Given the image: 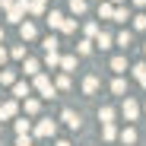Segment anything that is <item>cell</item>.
Segmentation results:
<instances>
[{
	"label": "cell",
	"mask_w": 146,
	"mask_h": 146,
	"mask_svg": "<svg viewBox=\"0 0 146 146\" xmlns=\"http://www.w3.org/2000/svg\"><path fill=\"white\" fill-rule=\"evenodd\" d=\"M44 22H48V26H51V29H60V26H64V13H57V10H51V13L44 16Z\"/></svg>",
	"instance_id": "obj_12"
},
{
	"label": "cell",
	"mask_w": 146,
	"mask_h": 146,
	"mask_svg": "<svg viewBox=\"0 0 146 146\" xmlns=\"http://www.w3.org/2000/svg\"><path fill=\"white\" fill-rule=\"evenodd\" d=\"M60 32H67V35H70V32H76V19H67V16H64V26H60Z\"/></svg>",
	"instance_id": "obj_35"
},
{
	"label": "cell",
	"mask_w": 146,
	"mask_h": 146,
	"mask_svg": "<svg viewBox=\"0 0 146 146\" xmlns=\"http://www.w3.org/2000/svg\"><path fill=\"white\" fill-rule=\"evenodd\" d=\"M83 32H86V38H95L102 29H99V22H86V26H83Z\"/></svg>",
	"instance_id": "obj_28"
},
{
	"label": "cell",
	"mask_w": 146,
	"mask_h": 146,
	"mask_svg": "<svg viewBox=\"0 0 146 146\" xmlns=\"http://www.w3.org/2000/svg\"><path fill=\"white\" fill-rule=\"evenodd\" d=\"M54 86H57V89H70V73H67V70L60 73L57 80H54Z\"/></svg>",
	"instance_id": "obj_30"
},
{
	"label": "cell",
	"mask_w": 146,
	"mask_h": 146,
	"mask_svg": "<svg viewBox=\"0 0 146 146\" xmlns=\"http://www.w3.org/2000/svg\"><path fill=\"white\" fill-rule=\"evenodd\" d=\"M44 3H48V0H32V7H29V13L41 16V13H44Z\"/></svg>",
	"instance_id": "obj_33"
},
{
	"label": "cell",
	"mask_w": 146,
	"mask_h": 146,
	"mask_svg": "<svg viewBox=\"0 0 146 146\" xmlns=\"http://www.w3.org/2000/svg\"><path fill=\"white\" fill-rule=\"evenodd\" d=\"M57 44H60V41H57V35H48V38L41 41V48H44V51H54Z\"/></svg>",
	"instance_id": "obj_32"
},
{
	"label": "cell",
	"mask_w": 146,
	"mask_h": 146,
	"mask_svg": "<svg viewBox=\"0 0 146 146\" xmlns=\"http://www.w3.org/2000/svg\"><path fill=\"white\" fill-rule=\"evenodd\" d=\"M92 44H95V38H83V41L76 44V54H83V57L92 54Z\"/></svg>",
	"instance_id": "obj_20"
},
{
	"label": "cell",
	"mask_w": 146,
	"mask_h": 146,
	"mask_svg": "<svg viewBox=\"0 0 146 146\" xmlns=\"http://www.w3.org/2000/svg\"><path fill=\"white\" fill-rule=\"evenodd\" d=\"M29 7H32V0H16V3L7 10V19L13 22V26H19L22 19H26V13H29Z\"/></svg>",
	"instance_id": "obj_2"
},
{
	"label": "cell",
	"mask_w": 146,
	"mask_h": 146,
	"mask_svg": "<svg viewBox=\"0 0 146 146\" xmlns=\"http://www.w3.org/2000/svg\"><path fill=\"white\" fill-rule=\"evenodd\" d=\"M60 121H64V124H67L70 130H80V124H83V121H80V114H76V111H70V108H64Z\"/></svg>",
	"instance_id": "obj_5"
},
{
	"label": "cell",
	"mask_w": 146,
	"mask_h": 146,
	"mask_svg": "<svg viewBox=\"0 0 146 146\" xmlns=\"http://www.w3.org/2000/svg\"><path fill=\"white\" fill-rule=\"evenodd\" d=\"M99 86H102L99 76H86V80H83V92H86V95H95V92H99Z\"/></svg>",
	"instance_id": "obj_11"
},
{
	"label": "cell",
	"mask_w": 146,
	"mask_h": 146,
	"mask_svg": "<svg viewBox=\"0 0 146 146\" xmlns=\"http://www.w3.org/2000/svg\"><path fill=\"white\" fill-rule=\"evenodd\" d=\"M143 54H146V48H143Z\"/></svg>",
	"instance_id": "obj_43"
},
{
	"label": "cell",
	"mask_w": 146,
	"mask_h": 146,
	"mask_svg": "<svg viewBox=\"0 0 146 146\" xmlns=\"http://www.w3.org/2000/svg\"><path fill=\"white\" fill-rule=\"evenodd\" d=\"M121 114H124L127 121H137V114H140V105L130 99V95H124V105H121Z\"/></svg>",
	"instance_id": "obj_4"
},
{
	"label": "cell",
	"mask_w": 146,
	"mask_h": 146,
	"mask_svg": "<svg viewBox=\"0 0 146 146\" xmlns=\"http://www.w3.org/2000/svg\"><path fill=\"white\" fill-rule=\"evenodd\" d=\"M143 111H146V105H143Z\"/></svg>",
	"instance_id": "obj_44"
},
{
	"label": "cell",
	"mask_w": 146,
	"mask_h": 146,
	"mask_svg": "<svg viewBox=\"0 0 146 146\" xmlns=\"http://www.w3.org/2000/svg\"><path fill=\"white\" fill-rule=\"evenodd\" d=\"M133 70V76H137V83L146 89V64H137V67H130Z\"/></svg>",
	"instance_id": "obj_21"
},
{
	"label": "cell",
	"mask_w": 146,
	"mask_h": 146,
	"mask_svg": "<svg viewBox=\"0 0 146 146\" xmlns=\"http://www.w3.org/2000/svg\"><path fill=\"white\" fill-rule=\"evenodd\" d=\"M22 108H26V114L32 117V114H38V108H41V102H38V99H32V95H29V99H22Z\"/></svg>",
	"instance_id": "obj_14"
},
{
	"label": "cell",
	"mask_w": 146,
	"mask_h": 146,
	"mask_svg": "<svg viewBox=\"0 0 146 146\" xmlns=\"http://www.w3.org/2000/svg\"><path fill=\"white\" fill-rule=\"evenodd\" d=\"M73 67H76V54H64V57H60V70H67V73H70Z\"/></svg>",
	"instance_id": "obj_26"
},
{
	"label": "cell",
	"mask_w": 146,
	"mask_h": 146,
	"mask_svg": "<svg viewBox=\"0 0 146 146\" xmlns=\"http://www.w3.org/2000/svg\"><path fill=\"white\" fill-rule=\"evenodd\" d=\"M0 44H3V29H0Z\"/></svg>",
	"instance_id": "obj_41"
},
{
	"label": "cell",
	"mask_w": 146,
	"mask_h": 146,
	"mask_svg": "<svg viewBox=\"0 0 146 146\" xmlns=\"http://www.w3.org/2000/svg\"><path fill=\"white\" fill-rule=\"evenodd\" d=\"M16 146H32V137L29 133H16Z\"/></svg>",
	"instance_id": "obj_36"
},
{
	"label": "cell",
	"mask_w": 146,
	"mask_h": 146,
	"mask_svg": "<svg viewBox=\"0 0 146 146\" xmlns=\"http://www.w3.org/2000/svg\"><path fill=\"white\" fill-rule=\"evenodd\" d=\"M32 133H35L38 140H51V137L57 133V124H54L51 117H44V121H38V124L32 127Z\"/></svg>",
	"instance_id": "obj_3"
},
{
	"label": "cell",
	"mask_w": 146,
	"mask_h": 146,
	"mask_svg": "<svg viewBox=\"0 0 146 146\" xmlns=\"http://www.w3.org/2000/svg\"><path fill=\"white\" fill-rule=\"evenodd\" d=\"M16 83V73L13 70H3V67H0V86H13Z\"/></svg>",
	"instance_id": "obj_23"
},
{
	"label": "cell",
	"mask_w": 146,
	"mask_h": 146,
	"mask_svg": "<svg viewBox=\"0 0 146 146\" xmlns=\"http://www.w3.org/2000/svg\"><path fill=\"white\" fill-rule=\"evenodd\" d=\"M111 41H114V38H111L108 32H99V35H95V44H99L102 51H108V48H111Z\"/></svg>",
	"instance_id": "obj_19"
},
{
	"label": "cell",
	"mask_w": 146,
	"mask_h": 146,
	"mask_svg": "<svg viewBox=\"0 0 146 146\" xmlns=\"http://www.w3.org/2000/svg\"><path fill=\"white\" fill-rule=\"evenodd\" d=\"M7 60H10V51H7V48H3V44H0V67H3Z\"/></svg>",
	"instance_id": "obj_37"
},
{
	"label": "cell",
	"mask_w": 146,
	"mask_h": 146,
	"mask_svg": "<svg viewBox=\"0 0 146 146\" xmlns=\"http://www.w3.org/2000/svg\"><path fill=\"white\" fill-rule=\"evenodd\" d=\"M29 130H32V121L19 117V121H16V133H29Z\"/></svg>",
	"instance_id": "obj_31"
},
{
	"label": "cell",
	"mask_w": 146,
	"mask_h": 146,
	"mask_svg": "<svg viewBox=\"0 0 146 146\" xmlns=\"http://www.w3.org/2000/svg\"><path fill=\"white\" fill-rule=\"evenodd\" d=\"M13 3H16V0H0V7H3V10H10Z\"/></svg>",
	"instance_id": "obj_38"
},
{
	"label": "cell",
	"mask_w": 146,
	"mask_h": 146,
	"mask_svg": "<svg viewBox=\"0 0 146 146\" xmlns=\"http://www.w3.org/2000/svg\"><path fill=\"white\" fill-rule=\"evenodd\" d=\"M111 3H124V0H111Z\"/></svg>",
	"instance_id": "obj_42"
},
{
	"label": "cell",
	"mask_w": 146,
	"mask_h": 146,
	"mask_svg": "<svg viewBox=\"0 0 146 146\" xmlns=\"http://www.w3.org/2000/svg\"><path fill=\"white\" fill-rule=\"evenodd\" d=\"M54 146H70V143H67V140H57V143H54Z\"/></svg>",
	"instance_id": "obj_40"
},
{
	"label": "cell",
	"mask_w": 146,
	"mask_h": 146,
	"mask_svg": "<svg viewBox=\"0 0 146 146\" xmlns=\"http://www.w3.org/2000/svg\"><path fill=\"white\" fill-rule=\"evenodd\" d=\"M10 89H13V95H16V99H29V95H32V86H29V83H19V80H16Z\"/></svg>",
	"instance_id": "obj_8"
},
{
	"label": "cell",
	"mask_w": 146,
	"mask_h": 146,
	"mask_svg": "<svg viewBox=\"0 0 146 146\" xmlns=\"http://www.w3.org/2000/svg\"><path fill=\"white\" fill-rule=\"evenodd\" d=\"M86 7H89L86 0H70V13H73V16H83V13H86Z\"/></svg>",
	"instance_id": "obj_24"
},
{
	"label": "cell",
	"mask_w": 146,
	"mask_h": 146,
	"mask_svg": "<svg viewBox=\"0 0 146 146\" xmlns=\"http://www.w3.org/2000/svg\"><path fill=\"white\" fill-rule=\"evenodd\" d=\"M114 41H117V44H121V48L127 51V48H130V41H133V35H130V32H121V35H117Z\"/></svg>",
	"instance_id": "obj_29"
},
{
	"label": "cell",
	"mask_w": 146,
	"mask_h": 146,
	"mask_svg": "<svg viewBox=\"0 0 146 146\" xmlns=\"http://www.w3.org/2000/svg\"><path fill=\"white\" fill-rule=\"evenodd\" d=\"M111 92H114V95H127V80L121 76V73H117L114 83H111Z\"/></svg>",
	"instance_id": "obj_13"
},
{
	"label": "cell",
	"mask_w": 146,
	"mask_h": 146,
	"mask_svg": "<svg viewBox=\"0 0 146 146\" xmlns=\"http://www.w3.org/2000/svg\"><path fill=\"white\" fill-rule=\"evenodd\" d=\"M99 121H102V124L114 121V108H111V105H102V108H99Z\"/></svg>",
	"instance_id": "obj_22"
},
{
	"label": "cell",
	"mask_w": 146,
	"mask_h": 146,
	"mask_svg": "<svg viewBox=\"0 0 146 146\" xmlns=\"http://www.w3.org/2000/svg\"><path fill=\"white\" fill-rule=\"evenodd\" d=\"M130 3H133V7H146V0H130Z\"/></svg>",
	"instance_id": "obj_39"
},
{
	"label": "cell",
	"mask_w": 146,
	"mask_h": 146,
	"mask_svg": "<svg viewBox=\"0 0 146 146\" xmlns=\"http://www.w3.org/2000/svg\"><path fill=\"white\" fill-rule=\"evenodd\" d=\"M102 137L111 143V140H117L121 133H117V127H114V121H108V124H102Z\"/></svg>",
	"instance_id": "obj_15"
},
{
	"label": "cell",
	"mask_w": 146,
	"mask_h": 146,
	"mask_svg": "<svg viewBox=\"0 0 146 146\" xmlns=\"http://www.w3.org/2000/svg\"><path fill=\"white\" fill-rule=\"evenodd\" d=\"M22 73H26V76H35V73H41V64L35 57H26L22 60Z\"/></svg>",
	"instance_id": "obj_9"
},
{
	"label": "cell",
	"mask_w": 146,
	"mask_h": 146,
	"mask_svg": "<svg viewBox=\"0 0 146 146\" xmlns=\"http://www.w3.org/2000/svg\"><path fill=\"white\" fill-rule=\"evenodd\" d=\"M111 70H114V73H124V70H127V57H124V54L111 57Z\"/></svg>",
	"instance_id": "obj_18"
},
{
	"label": "cell",
	"mask_w": 146,
	"mask_h": 146,
	"mask_svg": "<svg viewBox=\"0 0 146 146\" xmlns=\"http://www.w3.org/2000/svg\"><path fill=\"white\" fill-rule=\"evenodd\" d=\"M38 32H35V26H32V22H19V38L22 41H32Z\"/></svg>",
	"instance_id": "obj_10"
},
{
	"label": "cell",
	"mask_w": 146,
	"mask_h": 146,
	"mask_svg": "<svg viewBox=\"0 0 146 146\" xmlns=\"http://www.w3.org/2000/svg\"><path fill=\"white\" fill-rule=\"evenodd\" d=\"M44 64H48V67H60V54H57V48H54V51H44Z\"/></svg>",
	"instance_id": "obj_25"
},
{
	"label": "cell",
	"mask_w": 146,
	"mask_h": 146,
	"mask_svg": "<svg viewBox=\"0 0 146 146\" xmlns=\"http://www.w3.org/2000/svg\"><path fill=\"white\" fill-rule=\"evenodd\" d=\"M133 29L137 32H146V13H133Z\"/></svg>",
	"instance_id": "obj_27"
},
{
	"label": "cell",
	"mask_w": 146,
	"mask_h": 146,
	"mask_svg": "<svg viewBox=\"0 0 146 146\" xmlns=\"http://www.w3.org/2000/svg\"><path fill=\"white\" fill-rule=\"evenodd\" d=\"M16 111H19V105H16V99H10V102H3V105H0V121H10V117H16Z\"/></svg>",
	"instance_id": "obj_6"
},
{
	"label": "cell",
	"mask_w": 146,
	"mask_h": 146,
	"mask_svg": "<svg viewBox=\"0 0 146 146\" xmlns=\"http://www.w3.org/2000/svg\"><path fill=\"white\" fill-rule=\"evenodd\" d=\"M117 140L124 143V146H133V143H137V130H133V127H127V130H121V137H117Z\"/></svg>",
	"instance_id": "obj_16"
},
{
	"label": "cell",
	"mask_w": 146,
	"mask_h": 146,
	"mask_svg": "<svg viewBox=\"0 0 146 146\" xmlns=\"http://www.w3.org/2000/svg\"><path fill=\"white\" fill-rule=\"evenodd\" d=\"M0 105H3V102H0Z\"/></svg>",
	"instance_id": "obj_45"
},
{
	"label": "cell",
	"mask_w": 146,
	"mask_h": 146,
	"mask_svg": "<svg viewBox=\"0 0 146 146\" xmlns=\"http://www.w3.org/2000/svg\"><path fill=\"white\" fill-rule=\"evenodd\" d=\"M32 89L41 95V99H54V92H57V86L51 83L48 73H35V76H32Z\"/></svg>",
	"instance_id": "obj_1"
},
{
	"label": "cell",
	"mask_w": 146,
	"mask_h": 146,
	"mask_svg": "<svg viewBox=\"0 0 146 146\" xmlns=\"http://www.w3.org/2000/svg\"><path fill=\"white\" fill-rule=\"evenodd\" d=\"M127 19H133V16L127 13V7H124V3H117V7H114V22H127Z\"/></svg>",
	"instance_id": "obj_17"
},
{
	"label": "cell",
	"mask_w": 146,
	"mask_h": 146,
	"mask_svg": "<svg viewBox=\"0 0 146 146\" xmlns=\"http://www.w3.org/2000/svg\"><path fill=\"white\" fill-rule=\"evenodd\" d=\"M10 57H16V60H26V44H16L13 51H10Z\"/></svg>",
	"instance_id": "obj_34"
},
{
	"label": "cell",
	"mask_w": 146,
	"mask_h": 146,
	"mask_svg": "<svg viewBox=\"0 0 146 146\" xmlns=\"http://www.w3.org/2000/svg\"><path fill=\"white\" fill-rule=\"evenodd\" d=\"M114 7L117 3H111V0H99V19H114Z\"/></svg>",
	"instance_id": "obj_7"
}]
</instances>
